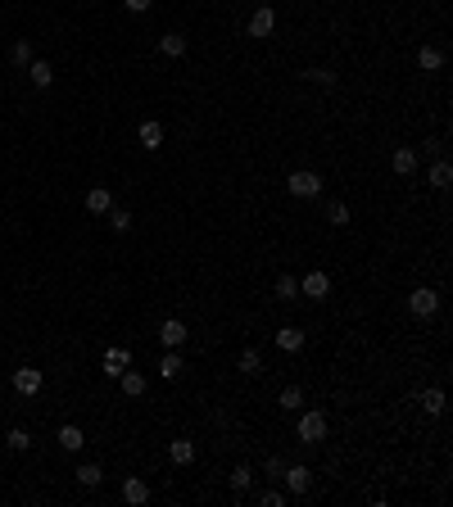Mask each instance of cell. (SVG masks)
I'll list each match as a JSON object with an SVG mask.
<instances>
[{
    "mask_svg": "<svg viewBox=\"0 0 453 507\" xmlns=\"http://www.w3.org/2000/svg\"><path fill=\"white\" fill-rule=\"evenodd\" d=\"M295 435H299V444H309V449H313V444H322L326 439V417L322 412H304Z\"/></svg>",
    "mask_w": 453,
    "mask_h": 507,
    "instance_id": "cell-3",
    "label": "cell"
},
{
    "mask_svg": "<svg viewBox=\"0 0 453 507\" xmlns=\"http://www.w3.org/2000/svg\"><path fill=\"white\" fill-rule=\"evenodd\" d=\"M122 5H127V9H132V14H145V9H150V5H154V0H122Z\"/></svg>",
    "mask_w": 453,
    "mask_h": 507,
    "instance_id": "cell-36",
    "label": "cell"
},
{
    "mask_svg": "<svg viewBox=\"0 0 453 507\" xmlns=\"http://www.w3.org/2000/svg\"><path fill=\"white\" fill-rule=\"evenodd\" d=\"M9 59H14V64H32V59H36V46H32V36H18V41L9 46Z\"/></svg>",
    "mask_w": 453,
    "mask_h": 507,
    "instance_id": "cell-24",
    "label": "cell"
},
{
    "mask_svg": "<svg viewBox=\"0 0 453 507\" xmlns=\"http://www.w3.org/2000/svg\"><path fill=\"white\" fill-rule=\"evenodd\" d=\"M417 68H422V73L444 68V50H439V46H422V50H417Z\"/></svg>",
    "mask_w": 453,
    "mask_h": 507,
    "instance_id": "cell-18",
    "label": "cell"
},
{
    "mask_svg": "<svg viewBox=\"0 0 453 507\" xmlns=\"http://www.w3.org/2000/svg\"><path fill=\"white\" fill-rule=\"evenodd\" d=\"M286 191L295 195V200H317V195H322V177H317L313 168H295L286 177Z\"/></svg>",
    "mask_w": 453,
    "mask_h": 507,
    "instance_id": "cell-1",
    "label": "cell"
},
{
    "mask_svg": "<svg viewBox=\"0 0 453 507\" xmlns=\"http://www.w3.org/2000/svg\"><path fill=\"white\" fill-rule=\"evenodd\" d=\"M109 227H114V231H132V213H127V208H109Z\"/></svg>",
    "mask_w": 453,
    "mask_h": 507,
    "instance_id": "cell-32",
    "label": "cell"
},
{
    "mask_svg": "<svg viewBox=\"0 0 453 507\" xmlns=\"http://www.w3.org/2000/svg\"><path fill=\"white\" fill-rule=\"evenodd\" d=\"M82 444H87V430L82 426H59V449L64 453H78Z\"/></svg>",
    "mask_w": 453,
    "mask_h": 507,
    "instance_id": "cell-17",
    "label": "cell"
},
{
    "mask_svg": "<svg viewBox=\"0 0 453 507\" xmlns=\"http://www.w3.org/2000/svg\"><path fill=\"white\" fill-rule=\"evenodd\" d=\"M118 385H122V394H127V399H141V394H145V376H141V372H132V367H127V372L118 376Z\"/></svg>",
    "mask_w": 453,
    "mask_h": 507,
    "instance_id": "cell-21",
    "label": "cell"
},
{
    "mask_svg": "<svg viewBox=\"0 0 453 507\" xmlns=\"http://www.w3.org/2000/svg\"><path fill=\"white\" fill-rule=\"evenodd\" d=\"M122 498H127L132 507H141V503H150V485H145L141 476H127L122 480Z\"/></svg>",
    "mask_w": 453,
    "mask_h": 507,
    "instance_id": "cell-11",
    "label": "cell"
},
{
    "mask_svg": "<svg viewBox=\"0 0 453 507\" xmlns=\"http://www.w3.org/2000/svg\"><path fill=\"white\" fill-rule=\"evenodd\" d=\"M277 299H281V304L299 299V277H286V272H281V281H277Z\"/></svg>",
    "mask_w": 453,
    "mask_h": 507,
    "instance_id": "cell-27",
    "label": "cell"
},
{
    "mask_svg": "<svg viewBox=\"0 0 453 507\" xmlns=\"http://www.w3.org/2000/svg\"><path fill=\"white\" fill-rule=\"evenodd\" d=\"M227 485H231V493H250V485H254V471H250V466H236V471L227 476Z\"/></svg>",
    "mask_w": 453,
    "mask_h": 507,
    "instance_id": "cell-26",
    "label": "cell"
},
{
    "mask_svg": "<svg viewBox=\"0 0 453 507\" xmlns=\"http://www.w3.org/2000/svg\"><path fill=\"white\" fill-rule=\"evenodd\" d=\"M417 399H422V407H426V412H431V417H439V412H444V390H439V385H431V390H422L417 394Z\"/></svg>",
    "mask_w": 453,
    "mask_h": 507,
    "instance_id": "cell-22",
    "label": "cell"
},
{
    "mask_svg": "<svg viewBox=\"0 0 453 507\" xmlns=\"http://www.w3.org/2000/svg\"><path fill=\"white\" fill-rule=\"evenodd\" d=\"M137 141H141V150H150V154L164 150V122H154V118L141 122V127H137Z\"/></svg>",
    "mask_w": 453,
    "mask_h": 507,
    "instance_id": "cell-8",
    "label": "cell"
},
{
    "mask_svg": "<svg viewBox=\"0 0 453 507\" xmlns=\"http://www.w3.org/2000/svg\"><path fill=\"white\" fill-rule=\"evenodd\" d=\"M159 50H164L168 59H181V55H186V36H181V32H168V36H159Z\"/></svg>",
    "mask_w": 453,
    "mask_h": 507,
    "instance_id": "cell-23",
    "label": "cell"
},
{
    "mask_svg": "<svg viewBox=\"0 0 453 507\" xmlns=\"http://www.w3.org/2000/svg\"><path fill=\"white\" fill-rule=\"evenodd\" d=\"M168 457H173L177 466H191V462H195V444H191L186 435H177L173 444H168Z\"/></svg>",
    "mask_w": 453,
    "mask_h": 507,
    "instance_id": "cell-15",
    "label": "cell"
},
{
    "mask_svg": "<svg viewBox=\"0 0 453 507\" xmlns=\"http://www.w3.org/2000/svg\"><path fill=\"white\" fill-rule=\"evenodd\" d=\"M259 503H263V507H286V493H281V489H263Z\"/></svg>",
    "mask_w": 453,
    "mask_h": 507,
    "instance_id": "cell-34",
    "label": "cell"
},
{
    "mask_svg": "<svg viewBox=\"0 0 453 507\" xmlns=\"http://www.w3.org/2000/svg\"><path fill=\"white\" fill-rule=\"evenodd\" d=\"M181 372H186V358H181L177 349H168L164 358H159V376H164V380H173V376H181Z\"/></svg>",
    "mask_w": 453,
    "mask_h": 507,
    "instance_id": "cell-16",
    "label": "cell"
},
{
    "mask_svg": "<svg viewBox=\"0 0 453 507\" xmlns=\"http://www.w3.org/2000/svg\"><path fill=\"white\" fill-rule=\"evenodd\" d=\"M408 308H412V317H422V321H431L439 313V290L431 286H422V290H412L408 294Z\"/></svg>",
    "mask_w": 453,
    "mask_h": 507,
    "instance_id": "cell-2",
    "label": "cell"
},
{
    "mask_svg": "<svg viewBox=\"0 0 453 507\" xmlns=\"http://www.w3.org/2000/svg\"><path fill=\"white\" fill-rule=\"evenodd\" d=\"M277 349H281V353H299V349H304V331H299V326H281V331H277Z\"/></svg>",
    "mask_w": 453,
    "mask_h": 507,
    "instance_id": "cell-12",
    "label": "cell"
},
{
    "mask_svg": "<svg viewBox=\"0 0 453 507\" xmlns=\"http://www.w3.org/2000/svg\"><path fill=\"white\" fill-rule=\"evenodd\" d=\"M236 367H240V372H245V376H259V372H263V358H259V349H245V353H240V363H236Z\"/></svg>",
    "mask_w": 453,
    "mask_h": 507,
    "instance_id": "cell-29",
    "label": "cell"
},
{
    "mask_svg": "<svg viewBox=\"0 0 453 507\" xmlns=\"http://www.w3.org/2000/svg\"><path fill=\"white\" fill-rule=\"evenodd\" d=\"M326 222H331V227H349V222H353L349 218V204H340V200L326 204Z\"/></svg>",
    "mask_w": 453,
    "mask_h": 507,
    "instance_id": "cell-31",
    "label": "cell"
},
{
    "mask_svg": "<svg viewBox=\"0 0 453 507\" xmlns=\"http://www.w3.org/2000/svg\"><path fill=\"white\" fill-rule=\"evenodd\" d=\"M105 480V471H100V462H82L78 466V485H87V489H95Z\"/></svg>",
    "mask_w": 453,
    "mask_h": 507,
    "instance_id": "cell-25",
    "label": "cell"
},
{
    "mask_svg": "<svg viewBox=\"0 0 453 507\" xmlns=\"http://www.w3.org/2000/svg\"><path fill=\"white\" fill-rule=\"evenodd\" d=\"M281 471H286V462H281V457H267V462H263V476L281 480Z\"/></svg>",
    "mask_w": 453,
    "mask_h": 507,
    "instance_id": "cell-35",
    "label": "cell"
},
{
    "mask_svg": "<svg viewBox=\"0 0 453 507\" xmlns=\"http://www.w3.org/2000/svg\"><path fill=\"white\" fill-rule=\"evenodd\" d=\"M277 32V9H254V18H250V36H259V41H263V36H272Z\"/></svg>",
    "mask_w": 453,
    "mask_h": 507,
    "instance_id": "cell-9",
    "label": "cell"
},
{
    "mask_svg": "<svg viewBox=\"0 0 453 507\" xmlns=\"http://www.w3.org/2000/svg\"><path fill=\"white\" fill-rule=\"evenodd\" d=\"M109 208H114V195H109L105 186H95V191H87V213H109Z\"/></svg>",
    "mask_w": 453,
    "mask_h": 507,
    "instance_id": "cell-19",
    "label": "cell"
},
{
    "mask_svg": "<svg viewBox=\"0 0 453 507\" xmlns=\"http://www.w3.org/2000/svg\"><path fill=\"white\" fill-rule=\"evenodd\" d=\"M281 480H286L290 493H309V489H313V471H309L304 462H290L286 471H281Z\"/></svg>",
    "mask_w": 453,
    "mask_h": 507,
    "instance_id": "cell-5",
    "label": "cell"
},
{
    "mask_svg": "<svg viewBox=\"0 0 453 507\" xmlns=\"http://www.w3.org/2000/svg\"><path fill=\"white\" fill-rule=\"evenodd\" d=\"M299 407H304V390L286 385V390H281V412H299Z\"/></svg>",
    "mask_w": 453,
    "mask_h": 507,
    "instance_id": "cell-28",
    "label": "cell"
},
{
    "mask_svg": "<svg viewBox=\"0 0 453 507\" xmlns=\"http://www.w3.org/2000/svg\"><path fill=\"white\" fill-rule=\"evenodd\" d=\"M417 164H422V159H417V150H408V145L390 154V168H395L399 177H412V172H417Z\"/></svg>",
    "mask_w": 453,
    "mask_h": 507,
    "instance_id": "cell-10",
    "label": "cell"
},
{
    "mask_svg": "<svg viewBox=\"0 0 453 507\" xmlns=\"http://www.w3.org/2000/svg\"><path fill=\"white\" fill-rule=\"evenodd\" d=\"M304 78H309V82H317V86H336V82H340L331 68H309V73H304Z\"/></svg>",
    "mask_w": 453,
    "mask_h": 507,
    "instance_id": "cell-33",
    "label": "cell"
},
{
    "mask_svg": "<svg viewBox=\"0 0 453 507\" xmlns=\"http://www.w3.org/2000/svg\"><path fill=\"white\" fill-rule=\"evenodd\" d=\"M127 367H132V353L127 349H118V344H114V349H105V372L109 376H122Z\"/></svg>",
    "mask_w": 453,
    "mask_h": 507,
    "instance_id": "cell-13",
    "label": "cell"
},
{
    "mask_svg": "<svg viewBox=\"0 0 453 507\" xmlns=\"http://www.w3.org/2000/svg\"><path fill=\"white\" fill-rule=\"evenodd\" d=\"M426 181H431V191H449V181H453V168H449V159H435L431 172H426Z\"/></svg>",
    "mask_w": 453,
    "mask_h": 507,
    "instance_id": "cell-14",
    "label": "cell"
},
{
    "mask_svg": "<svg viewBox=\"0 0 453 507\" xmlns=\"http://www.w3.org/2000/svg\"><path fill=\"white\" fill-rule=\"evenodd\" d=\"M186 336H191V326H186V321H177V317H168L164 326H159V344H164V349H181Z\"/></svg>",
    "mask_w": 453,
    "mask_h": 507,
    "instance_id": "cell-4",
    "label": "cell"
},
{
    "mask_svg": "<svg viewBox=\"0 0 453 507\" xmlns=\"http://www.w3.org/2000/svg\"><path fill=\"white\" fill-rule=\"evenodd\" d=\"M299 294H309L313 304L326 299V294H331V277H326V272H309V277L299 281Z\"/></svg>",
    "mask_w": 453,
    "mask_h": 507,
    "instance_id": "cell-6",
    "label": "cell"
},
{
    "mask_svg": "<svg viewBox=\"0 0 453 507\" xmlns=\"http://www.w3.org/2000/svg\"><path fill=\"white\" fill-rule=\"evenodd\" d=\"M5 444H9V449H14V453H28V449H32V435H28V430H23V426H14V430H9V435H5Z\"/></svg>",
    "mask_w": 453,
    "mask_h": 507,
    "instance_id": "cell-30",
    "label": "cell"
},
{
    "mask_svg": "<svg viewBox=\"0 0 453 507\" xmlns=\"http://www.w3.org/2000/svg\"><path fill=\"white\" fill-rule=\"evenodd\" d=\"M28 78H32V86H41V91H46V86L55 82V68L46 64V59H32V64H28Z\"/></svg>",
    "mask_w": 453,
    "mask_h": 507,
    "instance_id": "cell-20",
    "label": "cell"
},
{
    "mask_svg": "<svg viewBox=\"0 0 453 507\" xmlns=\"http://www.w3.org/2000/svg\"><path fill=\"white\" fill-rule=\"evenodd\" d=\"M14 390L23 394V399H36V394H41V372H36V367H18V372H14Z\"/></svg>",
    "mask_w": 453,
    "mask_h": 507,
    "instance_id": "cell-7",
    "label": "cell"
}]
</instances>
